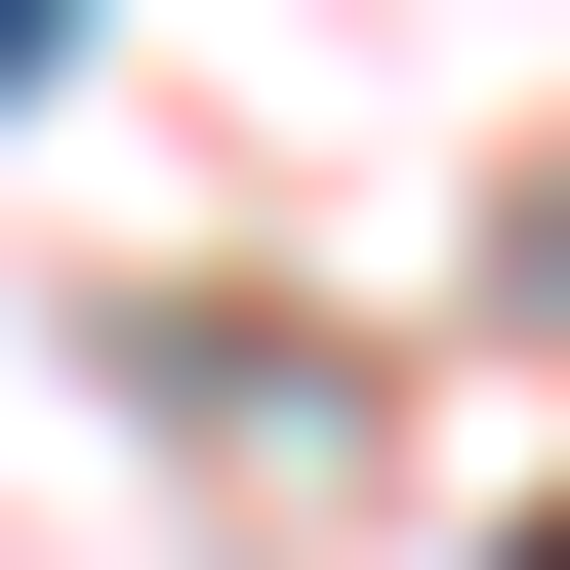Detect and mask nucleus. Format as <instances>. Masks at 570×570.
<instances>
[{
	"mask_svg": "<svg viewBox=\"0 0 570 570\" xmlns=\"http://www.w3.org/2000/svg\"><path fill=\"white\" fill-rule=\"evenodd\" d=\"M41 41H82V0H0V82H41Z\"/></svg>",
	"mask_w": 570,
	"mask_h": 570,
	"instance_id": "nucleus-1",
	"label": "nucleus"
},
{
	"mask_svg": "<svg viewBox=\"0 0 570 570\" xmlns=\"http://www.w3.org/2000/svg\"><path fill=\"white\" fill-rule=\"evenodd\" d=\"M530 570H570V489H530Z\"/></svg>",
	"mask_w": 570,
	"mask_h": 570,
	"instance_id": "nucleus-2",
	"label": "nucleus"
}]
</instances>
